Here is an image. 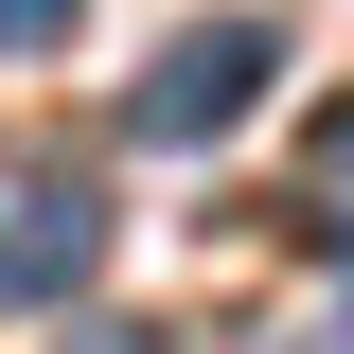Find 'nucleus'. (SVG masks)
Returning <instances> with one entry per match:
<instances>
[{
    "mask_svg": "<svg viewBox=\"0 0 354 354\" xmlns=\"http://www.w3.org/2000/svg\"><path fill=\"white\" fill-rule=\"evenodd\" d=\"M106 266V177L53 142H0V301H71Z\"/></svg>",
    "mask_w": 354,
    "mask_h": 354,
    "instance_id": "obj_1",
    "label": "nucleus"
},
{
    "mask_svg": "<svg viewBox=\"0 0 354 354\" xmlns=\"http://www.w3.org/2000/svg\"><path fill=\"white\" fill-rule=\"evenodd\" d=\"M266 71H283V36H266V18H195V36L124 88V142H213V124H248Z\"/></svg>",
    "mask_w": 354,
    "mask_h": 354,
    "instance_id": "obj_2",
    "label": "nucleus"
},
{
    "mask_svg": "<svg viewBox=\"0 0 354 354\" xmlns=\"http://www.w3.org/2000/svg\"><path fill=\"white\" fill-rule=\"evenodd\" d=\"M301 230H337V248H354V88L319 106V142H301Z\"/></svg>",
    "mask_w": 354,
    "mask_h": 354,
    "instance_id": "obj_3",
    "label": "nucleus"
},
{
    "mask_svg": "<svg viewBox=\"0 0 354 354\" xmlns=\"http://www.w3.org/2000/svg\"><path fill=\"white\" fill-rule=\"evenodd\" d=\"M71 36V0H0V53H53Z\"/></svg>",
    "mask_w": 354,
    "mask_h": 354,
    "instance_id": "obj_4",
    "label": "nucleus"
},
{
    "mask_svg": "<svg viewBox=\"0 0 354 354\" xmlns=\"http://www.w3.org/2000/svg\"><path fill=\"white\" fill-rule=\"evenodd\" d=\"M53 354H177V337H142V319H71Z\"/></svg>",
    "mask_w": 354,
    "mask_h": 354,
    "instance_id": "obj_5",
    "label": "nucleus"
}]
</instances>
